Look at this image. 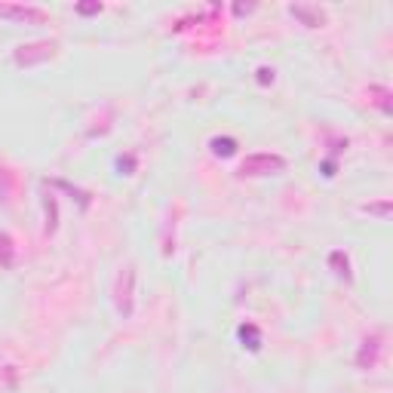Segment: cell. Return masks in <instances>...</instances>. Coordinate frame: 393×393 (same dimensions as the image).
Here are the masks:
<instances>
[{
    "label": "cell",
    "mask_w": 393,
    "mask_h": 393,
    "mask_svg": "<svg viewBox=\"0 0 393 393\" xmlns=\"http://www.w3.org/2000/svg\"><path fill=\"white\" fill-rule=\"evenodd\" d=\"M286 169V160L280 154H249L240 166V175L258 179V175H277Z\"/></svg>",
    "instance_id": "1"
},
{
    "label": "cell",
    "mask_w": 393,
    "mask_h": 393,
    "mask_svg": "<svg viewBox=\"0 0 393 393\" xmlns=\"http://www.w3.org/2000/svg\"><path fill=\"white\" fill-rule=\"evenodd\" d=\"M0 19L16 22V25H47V13L40 6H22V3H0Z\"/></svg>",
    "instance_id": "2"
},
{
    "label": "cell",
    "mask_w": 393,
    "mask_h": 393,
    "mask_svg": "<svg viewBox=\"0 0 393 393\" xmlns=\"http://www.w3.org/2000/svg\"><path fill=\"white\" fill-rule=\"evenodd\" d=\"M56 56V43L53 40H40V43H28V47L16 49V65L22 68H31V65H40L47 58Z\"/></svg>",
    "instance_id": "3"
},
{
    "label": "cell",
    "mask_w": 393,
    "mask_h": 393,
    "mask_svg": "<svg viewBox=\"0 0 393 393\" xmlns=\"http://www.w3.org/2000/svg\"><path fill=\"white\" fill-rule=\"evenodd\" d=\"M132 289H136V268H126L120 277H117V310L120 316H132Z\"/></svg>",
    "instance_id": "4"
},
{
    "label": "cell",
    "mask_w": 393,
    "mask_h": 393,
    "mask_svg": "<svg viewBox=\"0 0 393 393\" xmlns=\"http://www.w3.org/2000/svg\"><path fill=\"white\" fill-rule=\"evenodd\" d=\"M381 335H369L366 341H362V347H360V353H357V366L360 369H372L375 362H378V353H381Z\"/></svg>",
    "instance_id": "5"
},
{
    "label": "cell",
    "mask_w": 393,
    "mask_h": 393,
    "mask_svg": "<svg viewBox=\"0 0 393 393\" xmlns=\"http://www.w3.org/2000/svg\"><path fill=\"white\" fill-rule=\"evenodd\" d=\"M289 13H292L295 19H301L307 28H320L323 22H326V13H323V10H314V6H301V3H295V6H289Z\"/></svg>",
    "instance_id": "6"
},
{
    "label": "cell",
    "mask_w": 393,
    "mask_h": 393,
    "mask_svg": "<svg viewBox=\"0 0 393 393\" xmlns=\"http://www.w3.org/2000/svg\"><path fill=\"white\" fill-rule=\"evenodd\" d=\"M240 341H243V347H249V351H258V347H262V332H258V326L243 323L240 326Z\"/></svg>",
    "instance_id": "7"
},
{
    "label": "cell",
    "mask_w": 393,
    "mask_h": 393,
    "mask_svg": "<svg viewBox=\"0 0 393 393\" xmlns=\"http://www.w3.org/2000/svg\"><path fill=\"white\" fill-rule=\"evenodd\" d=\"M369 99H372L384 114H390V90L387 86H369Z\"/></svg>",
    "instance_id": "8"
},
{
    "label": "cell",
    "mask_w": 393,
    "mask_h": 393,
    "mask_svg": "<svg viewBox=\"0 0 393 393\" xmlns=\"http://www.w3.org/2000/svg\"><path fill=\"white\" fill-rule=\"evenodd\" d=\"M329 264L335 268L338 277H344V280H351V262H347V255L344 252H332L329 255Z\"/></svg>",
    "instance_id": "9"
},
{
    "label": "cell",
    "mask_w": 393,
    "mask_h": 393,
    "mask_svg": "<svg viewBox=\"0 0 393 393\" xmlns=\"http://www.w3.org/2000/svg\"><path fill=\"white\" fill-rule=\"evenodd\" d=\"M209 147H212V154H218V157H231V154L236 151V142L234 138H212Z\"/></svg>",
    "instance_id": "10"
},
{
    "label": "cell",
    "mask_w": 393,
    "mask_h": 393,
    "mask_svg": "<svg viewBox=\"0 0 393 393\" xmlns=\"http://www.w3.org/2000/svg\"><path fill=\"white\" fill-rule=\"evenodd\" d=\"M362 212H366V215H378V218L387 221V218H390V200H381V203H369V206H362Z\"/></svg>",
    "instance_id": "11"
},
{
    "label": "cell",
    "mask_w": 393,
    "mask_h": 393,
    "mask_svg": "<svg viewBox=\"0 0 393 393\" xmlns=\"http://www.w3.org/2000/svg\"><path fill=\"white\" fill-rule=\"evenodd\" d=\"M74 10H77L80 16H95V13H102V3H77Z\"/></svg>",
    "instance_id": "12"
},
{
    "label": "cell",
    "mask_w": 393,
    "mask_h": 393,
    "mask_svg": "<svg viewBox=\"0 0 393 393\" xmlns=\"http://www.w3.org/2000/svg\"><path fill=\"white\" fill-rule=\"evenodd\" d=\"M258 83H262V86L273 83V71L271 68H258Z\"/></svg>",
    "instance_id": "13"
},
{
    "label": "cell",
    "mask_w": 393,
    "mask_h": 393,
    "mask_svg": "<svg viewBox=\"0 0 393 393\" xmlns=\"http://www.w3.org/2000/svg\"><path fill=\"white\" fill-rule=\"evenodd\" d=\"M6 194H10V184L0 182V200H6Z\"/></svg>",
    "instance_id": "14"
}]
</instances>
